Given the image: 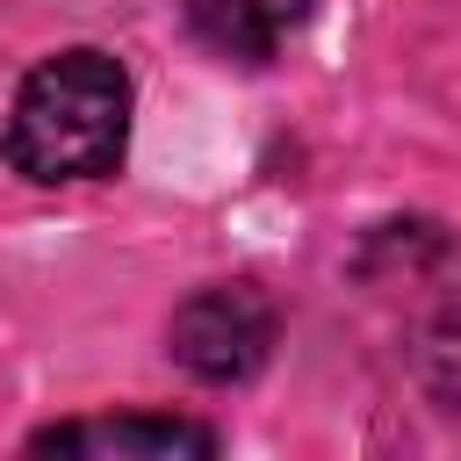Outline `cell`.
Returning a JSON list of instances; mask_svg holds the SVG:
<instances>
[{
	"label": "cell",
	"instance_id": "obj_1",
	"mask_svg": "<svg viewBox=\"0 0 461 461\" xmlns=\"http://www.w3.org/2000/svg\"><path fill=\"white\" fill-rule=\"evenodd\" d=\"M130 137V79L101 50L43 58L7 108V166L29 180H101Z\"/></svg>",
	"mask_w": 461,
	"mask_h": 461
},
{
	"label": "cell",
	"instance_id": "obj_2",
	"mask_svg": "<svg viewBox=\"0 0 461 461\" xmlns=\"http://www.w3.org/2000/svg\"><path fill=\"white\" fill-rule=\"evenodd\" d=\"M274 353V303L252 281H216L194 288L173 310V360L202 382H245Z\"/></svg>",
	"mask_w": 461,
	"mask_h": 461
},
{
	"label": "cell",
	"instance_id": "obj_3",
	"mask_svg": "<svg viewBox=\"0 0 461 461\" xmlns=\"http://www.w3.org/2000/svg\"><path fill=\"white\" fill-rule=\"evenodd\" d=\"M43 454H122V461H173V454H216V432L194 418H151V411H122V418H72L36 432Z\"/></svg>",
	"mask_w": 461,
	"mask_h": 461
},
{
	"label": "cell",
	"instance_id": "obj_4",
	"mask_svg": "<svg viewBox=\"0 0 461 461\" xmlns=\"http://www.w3.org/2000/svg\"><path fill=\"white\" fill-rule=\"evenodd\" d=\"M310 0H187V22L223 58H274L303 29Z\"/></svg>",
	"mask_w": 461,
	"mask_h": 461
}]
</instances>
